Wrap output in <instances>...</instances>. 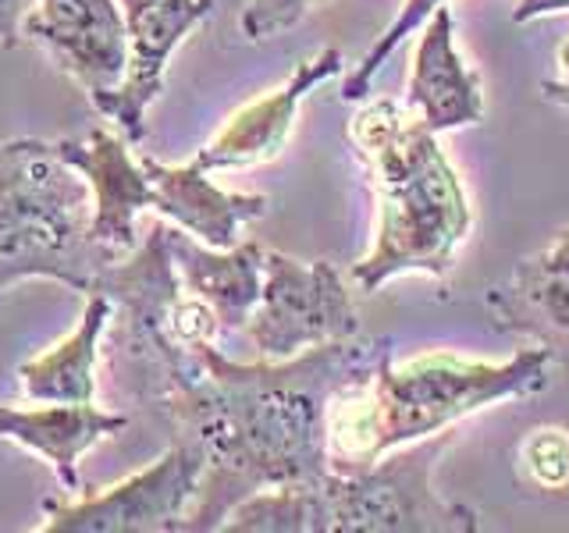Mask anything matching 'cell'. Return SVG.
Listing matches in <instances>:
<instances>
[{"mask_svg": "<svg viewBox=\"0 0 569 533\" xmlns=\"http://www.w3.org/2000/svg\"><path fill=\"white\" fill-rule=\"evenodd\" d=\"M114 320V302L89 292L79 324L47 352L18 366V391L29 402H97L100 342Z\"/></svg>", "mask_w": 569, "mask_h": 533, "instance_id": "17", "label": "cell"}, {"mask_svg": "<svg viewBox=\"0 0 569 533\" xmlns=\"http://www.w3.org/2000/svg\"><path fill=\"white\" fill-rule=\"evenodd\" d=\"M200 491V455L174 441L139 473L76 502H43V533H178Z\"/></svg>", "mask_w": 569, "mask_h": 533, "instance_id": "8", "label": "cell"}, {"mask_svg": "<svg viewBox=\"0 0 569 533\" xmlns=\"http://www.w3.org/2000/svg\"><path fill=\"white\" fill-rule=\"evenodd\" d=\"M129 426L124 413L100 409L97 402H40V405H0V441L43 459L58 476L64 494L82 491L79 462L100 441Z\"/></svg>", "mask_w": 569, "mask_h": 533, "instance_id": "13", "label": "cell"}, {"mask_svg": "<svg viewBox=\"0 0 569 533\" xmlns=\"http://www.w3.org/2000/svg\"><path fill=\"white\" fill-rule=\"evenodd\" d=\"M495 324L541 345L556 363H569V260L556 249L516 263L506 284L488 295Z\"/></svg>", "mask_w": 569, "mask_h": 533, "instance_id": "15", "label": "cell"}, {"mask_svg": "<svg viewBox=\"0 0 569 533\" xmlns=\"http://www.w3.org/2000/svg\"><path fill=\"white\" fill-rule=\"evenodd\" d=\"M118 4L124 11V22L139 26V22H147L150 14H160V11H168L174 4H189V0H118Z\"/></svg>", "mask_w": 569, "mask_h": 533, "instance_id": "22", "label": "cell"}, {"mask_svg": "<svg viewBox=\"0 0 569 533\" xmlns=\"http://www.w3.org/2000/svg\"><path fill=\"white\" fill-rule=\"evenodd\" d=\"M93 292L114 302V345L157 402L196 370L200 349L224 334L218 313L178 278L168 221H157L132 253L107 266Z\"/></svg>", "mask_w": 569, "mask_h": 533, "instance_id": "5", "label": "cell"}, {"mask_svg": "<svg viewBox=\"0 0 569 533\" xmlns=\"http://www.w3.org/2000/svg\"><path fill=\"white\" fill-rule=\"evenodd\" d=\"M26 40L43 47L89 100L118 86L129 68V22L118 0H36Z\"/></svg>", "mask_w": 569, "mask_h": 533, "instance_id": "9", "label": "cell"}, {"mask_svg": "<svg viewBox=\"0 0 569 533\" xmlns=\"http://www.w3.org/2000/svg\"><path fill=\"white\" fill-rule=\"evenodd\" d=\"M551 355L541 345L520 349L502 363L462 360L452 352H423L391 363L388 352L360 381L331 399L328 466L360 473L388 452L452 431L480 409L506 399L538 395L548 388Z\"/></svg>", "mask_w": 569, "mask_h": 533, "instance_id": "3", "label": "cell"}, {"mask_svg": "<svg viewBox=\"0 0 569 533\" xmlns=\"http://www.w3.org/2000/svg\"><path fill=\"white\" fill-rule=\"evenodd\" d=\"M438 8H445V0H406V4L399 8V14L391 18V26L373 40V47L363 53V61L356 64V68H349L346 71V79H342V100L346 103H360V100H367V93H370V86H373V76L385 68V61L396 53L409 36L413 32H420V26L431 18Z\"/></svg>", "mask_w": 569, "mask_h": 533, "instance_id": "18", "label": "cell"}, {"mask_svg": "<svg viewBox=\"0 0 569 533\" xmlns=\"http://www.w3.org/2000/svg\"><path fill=\"white\" fill-rule=\"evenodd\" d=\"M349 142L378 200V231L370 253L352 263V284L378 292L402 274L445 278L470 235L473 210L459 171L438 147V132L406 103L381 97L352 114Z\"/></svg>", "mask_w": 569, "mask_h": 533, "instance_id": "2", "label": "cell"}, {"mask_svg": "<svg viewBox=\"0 0 569 533\" xmlns=\"http://www.w3.org/2000/svg\"><path fill=\"white\" fill-rule=\"evenodd\" d=\"M406 107L438 135L485 121V86L456 50V18L449 8H438L420 26L406 82Z\"/></svg>", "mask_w": 569, "mask_h": 533, "instance_id": "12", "label": "cell"}, {"mask_svg": "<svg viewBox=\"0 0 569 533\" xmlns=\"http://www.w3.org/2000/svg\"><path fill=\"white\" fill-rule=\"evenodd\" d=\"M153 182V210L174 228L189 231L213 249H228L239 242V231L267 213V195L260 192H231L221 189L200 164H160L153 157H142Z\"/></svg>", "mask_w": 569, "mask_h": 533, "instance_id": "14", "label": "cell"}, {"mask_svg": "<svg viewBox=\"0 0 569 533\" xmlns=\"http://www.w3.org/2000/svg\"><path fill=\"white\" fill-rule=\"evenodd\" d=\"M452 441L456 431H441L388 452L370 470H328L302 484V533H473L477 512L435 491V466Z\"/></svg>", "mask_w": 569, "mask_h": 533, "instance_id": "6", "label": "cell"}, {"mask_svg": "<svg viewBox=\"0 0 569 533\" xmlns=\"http://www.w3.org/2000/svg\"><path fill=\"white\" fill-rule=\"evenodd\" d=\"M559 68H562V79H559V82H566V86H569V40L559 47Z\"/></svg>", "mask_w": 569, "mask_h": 533, "instance_id": "24", "label": "cell"}, {"mask_svg": "<svg viewBox=\"0 0 569 533\" xmlns=\"http://www.w3.org/2000/svg\"><path fill=\"white\" fill-rule=\"evenodd\" d=\"M520 459H523V470L533 484L562 487L569 480V438H566V431H559V426H541V431H533L523 441Z\"/></svg>", "mask_w": 569, "mask_h": 533, "instance_id": "19", "label": "cell"}, {"mask_svg": "<svg viewBox=\"0 0 569 533\" xmlns=\"http://www.w3.org/2000/svg\"><path fill=\"white\" fill-rule=\"evenodd\" d=\"M118 257L93 235V192L58 142L0 139V302L43 278L89 295Z\"/></svg>", "mask_w": 569, "mask_h": 533, "instance_id": "4", "label": "cell"}, {"mask_svg": "<svg viewBox=\"0 0 569 533\" xmlns=\"http://www.w3.org/2000/svg\"><path fill=\"white\" fill-rule=\"evenodd\" d=\"M388 349L378 342L320 345L292 360H228L210 342L160 405L174 441L200 455V491L178 533L221 530L231 509L271 487L313 484L328 466V413Z\"/></svg>", "mask_w": 569, "mask_h": 533, "instance_id": "1", "label": "cell"}, {"mask_svg": "<svg viewBox=\"0 0 569 533\" xmlns=\"http://www.w3.org/2000/svg\"><path fill=\"white\" fill-rule=\"evenodd\" d=\"M168 245L182 278L186 292L203 299L218 313L221 331H246L263 292V257L267 249L257 242H236L213 249L189 231L168 221Z\"/></svg>", "mask_w": 569, "mask_h": 533, "instance_id": "16", "label": "cell"}, {"mask_svg": "<svg viewBox=\"0 0 569 533\" xmlns=\"http://www.w3.org/2000/svg\"><path fill=\"white\" fill-rule=\"evenodd\" d=\"M317 4H325V0H249L239 18V29L253 43L274 40V36L296 29Z\"/></svg>", "mask_w": 569, "mask_h": 533, "instance_id": "20", "label": "cell"}, {"mask_svg": "<svg viewBox=\"0 0 569 533\" xmlns=\"http://www.w3.org/2000/svg\"><path fill=\"white\" fill-rule=\"evenodd\" d=\"M132 142L121 132L93 129L86 139H61L58 153L76 168L93 192V235L114 253H132L139 245L136 218L153 210V182L142 160L132 157Z\"/></svg>", "mask_w": 569, "mask_h": 533, "instance_id": "11", "label": "cell"}, {"mask_svg": "<svg viewBox=\"0 0 569 533\" xmlns=\"http://www.w3.org/2000/svg\"><path fill=\"white\" fill-rule=\"evenodd\" d=\"M541 97L548 100V103H556V107H562V111L569 114V86L566 82H541Z\"/></svg>", "mask_w": 569, "mask_h": 533, "instance_id": "23", "label": "cell"}, {"mask_svg": "<svg viewBox=\"0 0 569 533\" xmlns=\"http://www.w3.org/2000/svg\"><path fill=\"white\" fill-rule=\"evenodd\" d=\"M342 71H346V58L338 47H325L320 53H313V58L299 61L292 76L278 89L239 107V111L218 129V135H213L203 150H196L192 164H200L210 174L271 164L274 157H281L284 142H289L302 100H307L317 86L342 76Z\"/></svg>", "mask_w": 569, "mask_h": 533, "instance_id": "10", "label": "cell"}, {"mask_svg": "<svg viewBox=\"0 0 569 533\" xmlns=\"http://www.w3.org/2000/svg\"><path fill=\"white\" fill-rule=\"evenodd\" d=\"M36 0H0V50H14L26 40V18Z\"/></svg>", "mask_w": 569, "mask_h": 533, "instance_id": "21", "label": "cell"}, {"mask_svg": "<svg viewBox=\"0 0 569 533\" xmlns=\"http://www.w3.org/2000/svg\"><path fill=\"white\" fill-rule=\"evenodd\" d=\"M246 334L257 345L260 360H292L320 345L360 338V313L335 263H302L289 253L267 249L263 292Z\"/></svg>", "mask_w": 569, "mask_h": 533, "instance_id": "7", "label": "cell"}]
</instances>
